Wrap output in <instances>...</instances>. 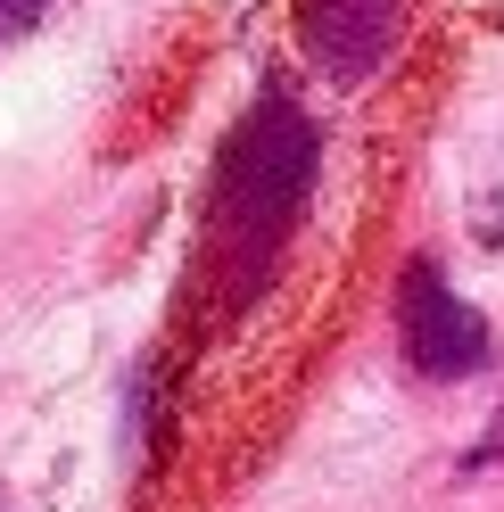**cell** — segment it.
Here are the masks:
<instances>
[{"mask_svg":"<svg viewBox=\"0 0 504 512\" xmlns=\"http://www.w3.org/2000/svg\"><path fill=\"white\" fill-rule=\"evenodd\" d=\"M314 182H323V124L298 100L290 83H257V100L232 116L224 149H215V190H207V290L215 314H248L281 265H290V240L314 207Z\"/></svg>","mask_w":504,"mask_h":512,"instance_id":"cell-1","label":"cell"},{"mask_svg":"<svg viewBox=\"0 0 504 512\" xmlns=\"http://www.w3.org/2000/svg\"><path fill=\"white\" fill-rule=\"evenodd\" d=\"M397 356L414 380H471L496 364V323L447 281L438 256H405L397 273Z\"/></svg>","mask_w":504,"mask_h":512,"instance_id":"cell-2","label":"cell"},{"mask_svg":"<svg viewBox=\"0 0 504 512\" xmlns=\"http://www.w3.org/2000/svg\"><path fill=\"white\" fill-rule=\"evenodd\" d=\"M405 9H414V0H298L306 67L323 83H339V91L372 83L397 58V42H405Z\"/></svg>","mask_w":504,"mask_h":512,"instance_id":"cell-3","label":"cell"},{"mask_svg":"<svg viewBox=\"0 0 504 512\" xmlns=\"http://www.w3.org/2000/svg\"><path fill=\"white\" fill-rule=\"evenodd\" d=\"M471 223H480V240H504V157L480 174V199H471Z\"/></svg>","mask_w":504,"mask_h":512,"instance_id":"cell-4","label":"cell"},{"mask_svg":"<svg viewBox=\"0 0 504 512\" xmlns=\"http://www.w3.org/2000/svg\"><path fill=\"white\" fill-rule=\"evenodd\" d=\"M42 17H50V0H0V50H9L17 34H34Z\"/></svg>","mask_w":504,"mask_h":512,"instance_id":"cell-5","label":"cell"},{"mask_svg":"<svg viewBox=\"0 0 504 512\" xmlns=\"http://www.w3.org/2000/svg\"><path fill=\"white\" fill-rule=\"evenodd\" d=\"M488 463H504V413L488 422V438H480V446H471V455H463V471H488Z\"/></svg>","mask_w":504,"mask_h":512,"instance_id":"cell-6","label":"cell"},{"mask_svg":"<svg viewBox=\"0 0 504 512\" xmlns=\"http://www.w3.org/2000/svg\"><path fill=\"white\" fill-rule=\"evenodd\" d=\"M0 512H17V504H9V488H0Z\"/></svg>","mask_w":504,"mask_h":512,"instance_id":"cell-7","label":"cell"}]
</instances>
